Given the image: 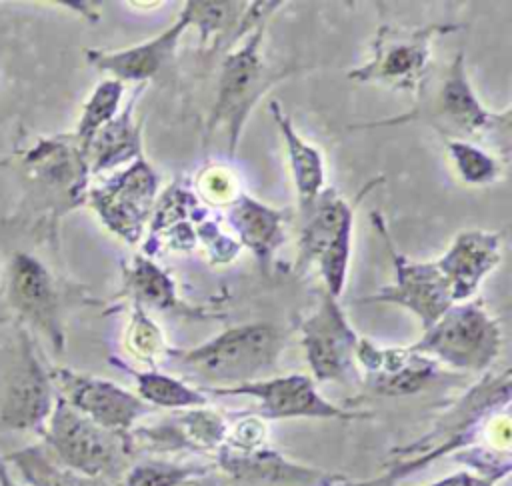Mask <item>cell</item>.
<instances>
[{"label": "cell", "mask_w": 512, "mask_h": 486, "mask_svg": "<svg viewBox=\"0 0 512 486\" xmlns=\"http://www.w3.org/2000/svg\"><path fill=\"white\" fill-rule=\"evenodd\" d=\"M510 402V370L486 374L474 384L438 422L436 426L408 446L396 448L394 462L370 480H344L338 486H392L394 482L430 466L442 456L460 452L478 442V436L490 414Z\"/></svg>", "instance_id": "cell-1"}, {"label": "cell", "mask_w": 512, "mask_h": 486, "mask_svg": "<svg viewBox=\"0 0 512 486\" xmlns=\"http://www.w3.org/2000/svg\"><path fill=\"white\" fill-rule=\"evenodd\" d=\"M286 346L282 328L252 322L226 328L194 348H168L164 360L198 388H230L260 380L272 368Z\"/></svg>", "instance_id": "cell-2"}, {"label": "cell", "mask_w": 512, "mask_h": 486, "mask_svg": "<svg viewBox=\"0 0 512 486\" xmlns=\"http://www.w3.org/2000/svg\"><path fill=\"white\" fill-rule=\"evenodd\" d=\"M54 402L50 368L30 330L14 320L0 342V430L42 434Z\"/></svg>", "instance_id": "cell-3"}, {"label": "cell", "mask_w": 512, "mask_h": 486, "mask_svg": "<svg viewBox=\"0 0 512 486\" xmlns=\"http://www.w3.org/2000/svg\"><path fill=\"white\" fill-rule=\"evenodd\" d=\"M40 436L56 462L110 486L122 480L134 456L128 432H112L94 424L58 394Z\"/></svg>", "instance_id": "cell-4"}, {"label": "cell", "mask_w": 512, "mask_h": 486, "mask_svg": "<svg viewBox=\"0 0 512 486\" xmlns=\"http://www.w3.org/2000/svg\"><path fill=\"white\" fill-rule=\"evenodd\" d=\"M266 24L254 28L242 40V44L230 50L222 60L216 86V100L208 118V132L216 130L218 126L226 128L230 156H234L242 126L252 106L262 98V94L268 88H272L282 78L294 74V68H274L266 64L260 52Z\"/></svg>", "instance_id": "cell-5"}, {"label": "cell", "mask_w": 512, "mask_h": 486, "mask_svg": "<svg viewBox=\"0 0 512 486\" xmlns=\"http://www.w3.org/2000/svg\"><path fill=\"white\" fill-rule=\"evenodd\" d=\"M502 334L498 320L480 300L452 304L412 348L436 364L466 372H486L498 358Z\"/></svg>", "instance_id": "cell-6"}, {"label": "cell", "mask_w": 512, "mask_h": 486, "mask_svg": "<svg viewBox=\"0 0 512 486\" xmlns=\"http://www.w3.org/2000/svg\"><path fill=\"white\" fill-rule=\"evenodd\" d=\"M302 218L304 226L298 238L296 266L298 270H306L310 264H316L324 290L338 298L344 290L350 264L354 206L334 188H326Z\"/></svg>", "instance_id": "cell-7"}, {"label": "cell", "mask_w": 512, "mask_h": 486, "mask_svg": "<svg viewBox=\"0 0 512 486\" xmlns=\"http://www.w3.org/2000/svg\"><path fill=\"white\" fill-rule=\"evenodd\" d=\"M458 28V24H428L422 28L382 24L372 42V58L358 68L348 70V78L416 92L422 86L430 64L432 40Z\"/></svg>", "instance_id": "cell-8"}, {"label": "cell", "mask_w": 512, "mask_h": 486, "mask_svg": "<svg viewBox=\"0 0 512 486\" xmlns=\"http://www.w3.org/2000/svg\"><path fill=\"white\" fill-rule=\"evenodd\" d=\"M24 174L30 178L28 194L46 200L52 220L86 200L88 160L80 142L70 136L42 138L22 154Z\"/></svg>", "instance_id": "cell-9"}, {"label": "cell", "mask_w": 512, "mask_h": 486, "mask_svg": "<svg viewBox=\"0 0 512 486\" xmlns=\"http://www.w3.org/2000/svg\"><path fill=\"white\" fill-rule=\"evenodd\" d=\"M4 294L16 322L40 332L60 354L66 346L62 294L44 262L28 252H14L6 268Z\"/></svg>", "instance_id": "cell-10"}, {"label": "cell", "mask_w": 512, "mask_h": 486, "mask_svg": "<svg viewBox=\"0 0 512 486\" xmlns=\"http://www.w3.org/2000/svg\"><path fill=\"white\" fill-rule=\"evenodd\" d=\"M298 330L314 382H338L344 386L360 382L356 364L358 336L338 298L322 288L316 310L298 322Z\"/></svg>", "instance_id": "cell-11"}, {"label": "cell", "mask_w": 512, "mask_h": 486, "mask_svg": "<svg viewBox=\"0 0 512 486\" xmlns=\"http://www.w3.org/2000/svg\"><path fill=\"white\" fill-rule=\"evenodd\" d=\"M212 396H248L258 402L256 416L262 420H286V418H322V420H360L368 418V412L348 410L326 400L312 376L286 374L270 376L254 382L230 386V388H200Z\"/></svg>", "instance_id": "cell-12"}, {"label": "cell", "mask_w": 512, "mask_h": 486, "mask_svg": "<svg viewBox=\"0 0 512 486\" xmlns=\"http://www.w3.org/2000/svg\"><path fill=\"white\" fill-rule=\"evenodd\" d=\"M156 192L158 176L140 156L104 184L88 190L86 200L110 232L134 244L142 236L146 220L152 216Z\"/></svg>", "instance_id": "cell-13"}, {"label": "cell", "mask_w": 512, "mask_h": 486, "mask_svg": "<svg viewBox=\"0 0 512 486\" xmlns=\"http://www.w3.org/2000/svg\"><path fill=\"white\" fill-rule=\"evenodd\" d=\"M50 378L56 394L68 406L112 432H130L142 416L154 410L136 394L100 376L54 366L50 368Z\"/></svg>", "instance_id": "cell-14"}, {"label": "cell", "mask_w": 512, "mask_h": 486, "mask_svg": "<svg viewBox=\"0 0 512 486\" xmlns=\"http://www.w3.org/2000/svg\"><path fill=\"white\" fill-rule=\"evenodd\" d=\"M374 222L392 256L394 282L364 298V302L398 304L414 312L420 318L424 330L430 328L454 304L448 280L442 276L436 262H412L400 254L392 244L386 228L380 224L378 214H374Z\"/></svg>", "instance_id": "cell-15"}, {"label": "cell", "mask_w": 512, "mask_h": 486, "mask_svg": "<svg viewBox=\"0 0 512 486\" xmlns=\"http://www.w3.org/2000/svg\"><path fill=\"white\" fill-rule=\"evenodd\" d=\"M432 114L438 120V128L444 126L454 140H480L492 134H500L504 140L510 138V110L496 114L480 104L468 82L462 52L454 56L440 80Z\"/></svg>", "instance_id": "cell-16"}, {"label": "cell", "mask_w": 512, "mask_h": 486, "mask_svg": "<svg viewBox=\"0 0 512 486\" xmlns=\"http://www.w3.org/2000/svg\"><path fill=\"white\" fill-rule=\"evenodd\" d=\"M224 480L242 486H338L346 480L342 474H330L320 468L288 460L276 448L264 444L252 450H216V466Z\"/></svg>", "instance_id": "cell-17"}, {"label": "cell", "mask_w": 512, "mask_h": 486, "mask_svg": "<svg viewBox=\"0 0 512 486\" xmlns=\"http://www.w3.org/2000/svg\"><path fill=\"white\" fill-rule=\"evenodd\" d=\"M356 364L360 382L378 396L416 394L440 374L438 364L412 346L382 348L366 338H358Z\"/></svg>", "instance_id": "cell-18"}, {"label": "cell", "mask_w": 512, "mask_h": 486, "mask_svg": "<svg viewBox=\"0 0 512 486\" xmlns=\"http://www.w3.org/2000/svg\"><path fill=\"white\" fill-rule=\"evenodd\" d=\"M228 432V424L222 414L202 406L190 408L154 426L132 428L130 442L134 454L148 450L154 454L168 452H214L222 446Z\"/></svg>", "instance_id": "cell-19"}, {"label": "cell", "mask_w": 512, "mask_h": 486, "mask_svg": "<svg viewBox=\"0 0 512 486\" xmlns=\"http://www.w3.org/2000/svg\"><path fill=\"white\" fill-rule=\"evenodd\" d=\"M502 234L488 230L460 232L452 246L436 260L438 270L450 284L452 302L472 298L484 276L498 266Z\"/></svg>", "instance_id": "cell-20"}, {"label": "cell", "mask_w": 512, "mask_h": 486, "mask_svg": "<svg viewBox=\"0 0 512 486\" xmlns=\"http://www.w3.org/2000/svg\"><path fill=\"white\" fill-rule=\"evenodd\" d=\"M186 28H188V22L180 14L172 26H168L162 34L150 38L148 42H142L124 50H114V52L86 50V60L96 70L110 72L114 80L146 84L174 56V50L182 34L186 32Z\"/></svg>", "instance_id": "cell-21"}, {"label": "cell", "mask_w": 512, "mask_h": 486, "mask_svg": "<svg viewBox=\"0 0 512 486\" xmlns=\"http://www.w3.org/2000/svg\"><path fill=\"white\" fill-rule=\"evenodd\" d=\"M226 218L230 226L236 230L240 244L246 246L258 260L264 274L272 266L274 252L282 246L286 212L270 208L248 194L236 196L228 208Z\"/></svg>", "instance_id": "cell-22"}, {"label": "cell", "mask_w": 512, "mask_h": 486, "mask_svg": "<svg viewBox=\"0 0 512 486\" xmlns=\"http://www.w3.org/2000/svg\"><path fill=\"white\" fill-rule=\"evenodd\" d=\"M144 84H138L128 104L118 110V114L106 122L86 146L88 170L98 174L108 168H116L124 162H134L142 156L140 124L134 122V104Z\"/></svg>", "instance_id": "cell-23"}, {"label": "cell", "mask_w": 512, "mask_h": 486, "mask_svg": "<svg viewBox=\"0 0 512 486\" xmlns=\"http://www.w3.org/2000/svg\"><path fill=\"white\" fill-rule=\"evenodd\" d=\"M268 112L274 118L282 140L286 144V152L290 158V168L294 176V186H296V196H298V206L300 212H308L312 204L316 202L318 194L322 192L324 186V160L320 150L310 146L302 136L296 132L290 116L282 110L278 100H272L268 104Z\"/></svg>", "instance_id": "cell-24"}, {"label": "cell", "mask_w": 512, "mask_h": 486, "mask_svg": "<svg viewBox=\"0 0 512 486\" xmlns=\"http://www.w3.org/2000/svg\"><path fill=\"white\" fill-rule=\"evenodd\" d=\"M124 292L140 308H154L172 314L202 316L194 308L184 306L176 296L172 278L150 258L134 256L130 266H124Z\"/></svg>", "instance_id": "cell-25"}, {"label": "cell", "mask_w": 512, "mask_h": 486, "mask_svg": "<svg viewBox=\"0 0 512 486\" xmlns=\"http://www.w3.org/2000/svg\"><path fill=\"white\" fill-rule=\"evenodd\" d=\"M110 364L128 372L136 380V396L144 400L150 408H170V410H190L208 406V394L198 386H192L176 376L164 374L156 368L134 370L118 358H110Z\"/></svg>", "instance_id": "cell-26"}, {"label": "cell", "mask_w": 512, "mask_h": 486, "mask_svg": "<svg viewBox=\"0 0 512 486\" xmlns=\"http://www.w3.org/2000/svg\"><path fill=\"white\" fill-rule=\"evenodd\" d=\"M244 2H208L190 0L182 8V16L188 26H196L200 32L202 46L212 42V50L230 48L236 44V32L244 16Z\"/></svg>", "instance_id": "cell-27"}, {"label": "cell", "mask_w": 512, "mask_h": 486, "mask_svg": "<svg viewBox=\"0 0 512 486\" xmlns=\"http://www.w3.org/2000/svg\"><path fill=\"white\" fill-rule=\"evenodd\" d=\"M28 486H110L82 476L52 458L44 444H30L4 456Z\"/></svg>", "instance_id": "cell-28"}, {"label": "cell", "mask_w": 512, "mask_h": 486, "mask_svg": "<svg viewBox=\"0 0 512 486\" xmlns=\"http://www.w3.org/2000/svg\"><path fill=\"white\" fill-rule=\"evenodd\" d=\"M210 472H214L210 464L146 458L128 466L122 476V486H188Z\"/></svg>", "instance_id": "cell-29"}, {"label": "cell", "mask_w": 512, "mask_h": 486, "mask_svg": "<svg viewBox=\"0 0 512 486\" xmlns=\"http://www.w3.org/2000/svg\"><path fill=\"white\" fill-rule=\"evenodd\" d=\"M122 94H124L122 82L110 78V80H102L86 100L78 120V128L72 134L80 142L84 152L88 142L94 138V134L118 114Z\"/></svg>", "instance_id": "cell-30"}, {"label": "cell", "mask_w": 512, "mask_h": 486, "mask_svg": "<svg viewBox=\"0 0 512 486\" xmlns=\"http://www.w3.org/2000/svg\"><path fill=\"white\" fill-rule=\"evenodd\" d=\"M446 152H448L458 176L468 186L492 184L500 174L498 160L470 140L448 138Z\"/></svg>", "instance_id": "cell-31"}, {"label": "cell", "mask_w": 512, "mask_h": 486, "mask_svg": "<svg viewBox=\"0 0 512 486\" xmlns=\"http://www.w3.org/2000/svg\"><path fill=\"white\" fill-rule=\"evenodd\" d=\"M126 342L132 356H136L140 362H146L150 368H156V364L166 356V350H168V346L164 344L162 332L144 314V308L140 306H134V316L130 322Z\"/></svg>", "instance_id": "cell-32"}, {"label": "cell", "mask_w": 512, "mask_h": 486, "mask_svg": "<svg viewBox=\"0 0 512 486\" xmlns=\"http://www.w3.org/2000/svg\"><path fill=\"white\" fill-rule=\"evenodd\" d=\"M198 234L202 236V240L206 242V246L210 248V258L212 262H228L238 254L240 244L230 240L228 236L220 234V230L216 228V224L212 222H204L198 228Z\"/></svg>", "instance_id": "cell-33"}, {"label": "cell", "mask_w": 512, "mask_h": 486, "mask_svg": "<svg viewBox=\"0 0 512 486\" xmlns=\"http://www.w3.org/2000/svg\"><path fill=\"white\" fill-rule=\"evenodd\" d=\"M496 482L488 480V478H482L470 470H458L450 476H444L436 482H430V484H424V486H494Z\"/></svg>", "instance_id": "cell-34"}, {"label": "cell", "mask_w": 512, "mask_h": 486, "mask_svg": "<svg viewBox=\"0 0 512 486\" xmlns=\"http://www.w3.org/2000/svg\"><path fill=\"white\" fill-rule=\"evenodd\" d=\"M0 486H22V484H18V482L12 478V474H10V470H8V464H6V460H4L2 454H0Z\"/></svg>", "instance_id": "cell-35"}, {"label": "cell", "mask_w": 512, "mask_h": 486, "mask_svg": "<svg viewBox=\"0 0 512 486\" xmlns=\"http://www.w3.org/2000/svg\"><path fill=\"white\" fill-rule=\"evenodd\" d=\"M6 322H8V316L4 314V310H0V328H2Z\"/></svg>", "instance_id": "cell-36"}]
</instances>
